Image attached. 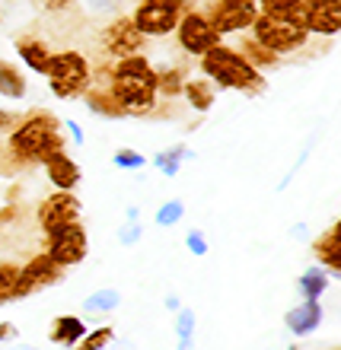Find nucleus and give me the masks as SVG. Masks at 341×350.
<instances>
[{
  "instance_id": "44",
  "label": "nucleus",
  "mask_w": 341,
  "mask_h": 350,
  "mask_svg": "<svg viewBox=\"0 0 341 350\" xmlns=\"http://www.w3.org/2000/svg\"><path fill=\"white\" fill-rule=\"evenodd\" d=\"M332 232H335V236H341V217H338V220L332 223Z\"/></svg>"
},
{
  "instance_id": "16",
  "label": "nucleus",
  "mask_w": 341,
  "mask_h": 350,
  "mask_svg": "<svg viewBox=\"0 0 341 350\" xmlns=\"http://www.w3.org/2000/svg\"><path fill=\"white\" fill-rule=\"evenodd\" d=\"M84 102H86V109H90L92 115H99V118H105V121L128 118V115H125V109L118 105V99L112 96V90L105 83H92L90 90L84 92Z\"/></svg>"
},
{
  "instance_id": "31",
  "label": "nucleus",
  "mask_w": 341,
  "mask_h": 350,
  "mask_svg": "<svg viewBox=\"0 0 341 350\" xmlns=\"http://www.w3.org/2000/svg\"><path fill=\"white\" fill-rule=\"evenodd\" d=\"M105 344H115V328H109V325H102L96 332H86V338L74 350H102Z\"/></svg>"
},
{
  "instance_id": "26",
  "label": "nucleus",
  "mask_w": 341,
  "mask_h": 350,
  "mask_svg": "<svg viewBox=\"0 0 341 350\" xmlns=\"http://www.w3.org/2000/svg\"><path fill=\"white\" fill-rule=\"evenodd\" d=\"M258 10L268 16H281V19H294L303 26V13H306V0H258Z\"/></svg>"
},
{
  "instance_id": "22",
  "label": "nucleus",
  "mask_w": 341,
  "mask_h": 350,
  "mask_svg": "<svg viewBox=\"0 0 341 350\" xmlns=\"http://www.w3.org/2000/svg\"><path fill=\"white\" fill-rule=\"evenodd\" d=\"M26 92H29V83H26V77L19 74V67L16 64H10V61H0V99H26Z\"/></svg>"
},
{
  "instance_id": "12",
  "label": "nucleus",
  "mask_w": 341,
  "mask_h": 350,
  "mask_svg": "<svg viewBox=\"0 0 341 350\" xmlns=\"http://www.w3.org/2000/svg\"><path fill=\"white\" fill-rule=\"evenodd\" d=\"M80 213H84V204H80V198L74 191H55L51 198L38 204L36 220L42 226V232H48L55 226H64V223H77Z\"/></svg>"
},
{
  "instance_id": "35",
  "label": "nucleus",
  "mask_w": 341,
  "mask_h": 350,
  "mask_svg": "<svg viewBox=\"0 0 341 350\" xmlns=\"http://www.w3.org/2000/svg\"><path fill=\"white\" fill-rule=\"evenodd\" d=\"M144 239V226H140V223H125V226H121L118 230V242L121 245H138V242Z\"/></svg>"
},
{
  "instance_id": "34",
  "label": "nucleus",
  "mask_w": 341,
  "mask_h": 350,
  "mask_svg": "<svg viewBox=\"0 0 341 350\" xmlns=\"http://www.w3.org/2000/svg\"><path fill=\"white\" fill-rule=\"evenodd\" d=\"M185 249L192 252L194 258H204L211 245H207V239H204V232H201V230H188V232H185Z\"/></svg>"
},
{
  "instance_id": "21",
  "label": "nucleus",
  "mask_w": 341,
  "mask_h": 350,
  "mask_svg": "<svg viewBox=\"0 0 341 350\" xmlns=\"http://www.w3.org/2000/svg\"><path fill=\"white\" fill-rule=\"evenodd\" d=\"M313 255L329 274H341V236H335L332 230L313 242Z\"/></svg>"
},
{
  "instance_id": "33",
  "label": "nucleus",
  "mask_w": 341,
  "mask_h": 350,
  "mask_svg": "<svg viewBox=\"0 0 341 350\" xmlns=\"http://www.w3.org/2000/svg\"><path fill=\"white\" fill-rule=\"evenodd\" d=\"M84 7L90 16H118L121 0H84Z\"/></svg>"
},
{
  "instance_id": "43",
  "label": "nucleus",
  "mask_w": 341,
  "mask_h": 350,
  "mask_svg": "<svg viewBox=\"0 0 341 350\" xmlns=\"http://www.w3.org/2000/svg\"><path fill=\"white\" fill-rule=\"evenodd\" d=\"M10 350H38V347H36V344H16V341H13V347H10Z\"/></svg>"
},
{
  "instance_id": "9",
  "label": "nucleus",
  "mask_w": 341,
  "mask_h": 350,
  "mask_svg": "<svg viewBox=\"0 0 341 350\" xmlns=\"http://www.w3.org/2000/svg\"><path fill=\"white\" fill-rule=\"evenodd\" d=\"M262 13L258 10V0H211L204 7V16L211 19V26L227 36H240V32H249V26L255 23V16Z\"/></svg>"
},
{
  "instance_id": "20",
  "label": "nucleus",
  "mask_w": 341,
  "mask_h": 350,
  "mask_svg": "<svg viewBox=\"0 0 341 350\" xmlns=\"http://www.w3.org/2000/svg\"><path fill=\"white\" fill-rule=\"evenodd\" d=\"M185 159H194V150L185 147V144H173V147L160 150L157 157H153V169H157V172H163L166 178H179Z\"/></svg>"
},
{
  "instance_id": "19",
  "label": "nucleus",
  "mask_w": 341,
  "mask_h": 350,
  "mask_svg": "<svg viewBox=\"0 0 341 350\" xmlns=\"http://www.w3.org/2000/svg\"><path fill=\"white\" fill-rule=\"evenodd\" d=\"M182 99L192 105L194 111H211L217 102V86L207 77H188L182 86Z\"/></svg>"
},
{
  "instance_id": "6",
  "label": "nucleus",
  "mask_w": 341,
  "mask_h": 350,
  "mask_svg": "<svg viewBox=\"0 0 341 350\" xmlns=\"http://www.w3.org/2000/svg\"><path fill=\"white\" fill-rule=\"evenodd\" d=\"M185 10H192L188 0H138V7L131 10V19L147 38H169Z\"/></svg>"
},
{
  "instance_id": "29",
  "label": "nucleus",
  "mask_w": 341,
  "mask_h": 350,
  "mask_svg": "<svg viewBox=\"0 0 341 350\" xmlns=\"http://www.w3.org/2000/svg\"><path fill=\"white\" fill-rule=\"evenodd\" d=\"M185 217V204L182 201H166L160 204L157 213H153V223L157 226H163V230H169V226H179V220Z\"/></svg>"
},
{
  "instance_id": "18",
  "label": "nucleus",
  "mask_w": 341,
  "mask_h": 350,
  "mask_svg": "<svg viewBox=\"0 0 341 350\" xmlns=\"http://www.w3.org/2000/svg\"><path fill=\"white\" fill-rule=\"evenodd\" d=\"M48 338H51L55 344H61L64 350H74L77 344L86 338V322L80 319V315H58Z\"/></svg>"
},
{
  "instance_id": "32",
  "label": "nucleus",
  "mask_w": 341,
  "mask_h": 350,
  "mask_svg": "<svg viewBox=\"0 0 341 350\" xmlns=\"http://www.w3.org/2000/svg\"><path fill=\"white\" fill-rule=\"evenodd\" d=\"M112 163L118 169H144L147 166V157L144 153H138V150H131V147H121V150H115V157H112Z\"/></svg>"
},
{
  "instance_id": "5",
  "label": "nucleus",
  "mask_w": 341,
  "mask_h": 350,
  "mask_svg": "<svg viewBox=\"0 0 341 350\" xmlns=\"http://www.w3.org/2000/svg\"><path fill=\"white\" fill-rule=\"evenodd\" d=\"M249 36L277 57L296 55V51H303V48L313 42V36L306 32V26H300L294 19L268 16V13H258L255 23L249 26Z\"/></svg>"
},
{
  "instance_id": "41",
  "label": "nucleus",
  "mask_w": 341,
  "mask_h": 350,
  "mask_svg": "<svg viewBox=\"0 0 341 350\" xmlns=\"http://www.w3.org/2000/svg\"><path fill=\"white\" fill-rule=\"evenodd\" d=\"M163 306H166L169 312H179V309H182V303H179V296H175V293H166V299H163Z\"/></svg>"
},
{
  "instance_id": "36",
  "label": "nucleus",
  "mask_w": 341,
  "mask_h": 350,
  "mask_svg": "<svg viewBox=\"0 0 341 350\" xmlns=\"http://www.w3.org/2000/svg\"><path fill=\"white\" fill-rule=\"evenodd\" d=\"M19 118H23V115H16V111L0 109V134H10V131L19 124Z\"/></svg>"
},
{
  "instance_id": "14",
  "label": "nucleus",
  "mask_w": 341,
  "mask_h": 350,
  "mask_svg": "<svg viewBox=\"0 0 341 350\" xmlns=\"http://www.w3.org/2000/svg\"><path fill=\"white\" fill-rule=\"evenodd\" d=\"M42 166H45L48 182L55 185L58 191H74L80 178H84V169L77 166L74 157H67V150H55L51 157H45Z\"/></svg>"
},
{
  "instance_id": "27",
  "label": "nucleus",
  "mask_w": 341,
  "mask_h": 350,
  "mask_svg": "<svg viewBox=\"0 0 341 350\" xmlns=\"http://www.w3.org/2000/svg\"><path fill=\"white\" fill-rule=\"evenodd\" d=\"M240 36H242V38H240V45H236V48H240L242 55L249 57V61L258 67V70H271V67H277V64H281V57H277V55H271L268 48H262V45H258V42L249 36V32H240Z\"/></svg>"
},
{
  "instance_id": "39",
  "label": "nucleus",
  "mask_w": 341,
  "mask_h": 350,
  "mask_svg": "<svg viewBox=\"0 0 341 350\" xmlns=\"http://www.w3.org/2000/svg\"><path fill=\"white\" fill-rule=\"evenodd\" d=\"M16 334H19V328L13 322H0V344H13Z\"/></svg>"
},
{
  "instance_id": "28",
  "label": "nucleus",
  "mask_w": 341,
  "mask_h": 350,
  "mask_svg": "<svg viewBox=\"0 0 341 350\" xmlns=\"http://www.w3.org/2000/svg\"><path fill=\"white\" fill-rule=\"evenodd\" d=\"M194 328H198V315L194 309H179L175 312V344L179 350H194Z\"/></svg>"
},
{
  "instance_id": "37",
  "label": "nucleus",
  "mask_w": 341,
  "mask_h": 350,
  "mask_svg": "<svg viewBox=\"0 0 341 350\" xmlns=\"http://www.w3.org/2000/svg\"><path fill=\"white\" fill-rule=\"evenodd\" d=\"M61 124H64V128L71 131V140H74L77 147H84V144H86V134H84V128H80V124H77L74 118H64V121H61Z\"/></svg>"
},
{
  "instance_id": "24",
  "label": "nucleus",
  "mask_w": 341,
  "mask_h": 350,
  "mask_svg": "<svg viewBox=\"0 0 341 350\" xmlns=\"http://www.w3.org/2000/svg\"><path fill=\"white\" fill-rule=\"evenodd\" d=\"M121 306V293L115 286H102V290H92L84 299V315H109Z\"/></svg>"
},
{
  "instance_id": "8",
  "label": "nucleus",
  "mask_w": 341,
  "mask_h": 350,
  "mask_svg": "<svg viewBox=\"0 0 341 350\" xmlns=\"http://www.w3.org/2000/svg\"><path fill=\"white\" fill-rule=\"evenodd\" d=\"M150 38L138 29V23L131 19V13H118L112 16L105 26H102L99 45L102 51L109 55V61H118V57H131V55H144Z\"/></svg>"
},
{
  "instance_id": "40",
  "label": "nucleus",
  "mask_w": 341,
  "mask_h": 350,
  "mask_svg": "<svg viewBox=\"0 0 341 350\" xmlns=\"http://www.w3.org/2000/svg\"><path fill=\"white\" fill-rule=\"evenodd\" d=\"M290 236H294L296 242H310V226H306V223H294V226H290Z\"/></svg>"
},
{
  "instance_id": "7",
  "label": "nucleus",
  "mask_w": 341,
  "mask_h": 350,
  "mask_svg": "<svg viewBox=\"0 0 341 350\" xmlns=\"http://www.w3.org/2000/svg\"><path fill=\"white\" fill-rule=\"evenodd\" d=\"M173 36H175L179 51H182V55H188V57H194V61H198L204 51H211L214 45H220V42H223V36L211 26V19L204 16V10H198V7L185 10Z\"/></svg>"
},
{
  "instance_id": "13",
  "label": "nucleus",
  "mask_w": 341,
  "mask_h": 350,
  "mask_svg": "<svg viewBox=\"0 0 341 350\" xmlns=\"http://www.w3.org/2000/svg\"><path fill=\"white\" fill-rule=\"evenodd\" d=\"M303 26L313 38L341 36V0H306Z\"/></svg>"
},
{
  "instance_id": "15",
  "label": "nucleus",
  "mask_w": 341,
  "mask_h": 350,
  "mask_svg": "<svg viewBox=\"0 0 341 350\" xmlns=\"http://www.w3.org/2000/svg\"><path fill=\"white\" fill-rule=\"evenodd\" d=\"M325 312H323V303L319 299H303L300 306H294V309H287L284 315V328L294 338H306V334H313L319 325H323Z\"/></svg>"
},
{
  "instance_id": "2",
  "label": "nucleus",
  "mask_w": 341,
  "mask_h": 350,
  "mask_svg": "<svg viewBox=\"0 0 341 350\" xmlns=\"http://www.w3.org/2000/svg\"><path fill=\"white\" fill-rule=\"evenodd\" d=\"M61 118L48 109H36L23 115L19 124L7 134V153L19 166H38L51 157L55 150H64V134H61Z\"/></svg>"
},
{
  "instance_id": "4",
  "label": "nucleus",
  "mask_w": 341,
  "mask_h": 350,
  "mask_svg": "<svg viewBox=\"0 0 341 350\" xmlns=\"http://www.w3.org/2000/svg\"><path fill=\"white\" fill-rule=\"evenodd\" d=\"M45 80L51 96L58 99H84V92L92 86V64L86 61L84 51L61 48V51H51Z\"/></svg>"
},
{
  "instance_id": "38",
  "label": "nucleus",
  "mask_w": 341,
  "mask_h": 350,
  "mask_svg": "<svg viewBox=\"0 0 341 350\" xmlns=\"http://www.w3.org/2000/svg\"><path fill=\"white\" fill-rule=\"evenodd\" d=\"M48 13H67V10L74 7V0H38Z\"/></svg>"
},
{
  "instance_id": "3",
  "label": "nucleus",
  "mask_w": 341,
  "mask_h": 350,
  "mask_svg": "<svg viewBox=\"0 0 341 350\" xmlns=\"http://www.w3.org/2000/svg\"><path fill=\"white\" fill-rule=\"evenodd\" d=\"M198 70L217 90H233V92H242V96H262L268 90L265 70H258L240 48L227 45V42L214 45L211 51H204L198 57Z\"/></svg>"
},
{
  "instance_id": "47",
  "label": "nucleus",
  "mask_w": 341,
  "mask_h": 350,
  "mask_svg": "<svg viewBox=\"0 0 341 350\" xmlns=\"http://www.w3.org/2000/svg\"><path fill=\"white\" fill-rule=\"evenodd\" d=\"M134 3H138V0H134Z\"/></svg>"
},
{
  "instance_id": "45",
  "label": "nucleus",
  "mask_w": 341,
  "mask_h": 350,
  "mask_svg": "<svg viewBox=\"0 0 341 350\" xmlns=\"http://www.w3.org/2000/svg\"><path fill=\"white\" fill-rule=\"evenodd\" d=\"M102 350H125V347H112V344H105V347H102Z\"/></svg>"
},
{
  "instance_id": "25",
  "label": "nucleus",
  "mask_w": 341,
  "mask_h": 350,
  "mask_svg": "<svg viewBox=\"0 0 341 350\" xmlns=\"http://www.w3.org/2000/svg\"><path fill=\"white\" fill-rule=\"evenodd\" d=\"M157 80H160V99H175L182 96V86L188 80V70L179 64H169V67H157Z\"/></svg>"
},
{
  "instance_id": "17",
  "label": "nucleus",
  "mask_w": 341,
  "mask_h": 350,
  "mask_svg": "<svg viewBox=\"0 0 341 350\" xmlns=\"http://www.w3.org/2000/svg\"><path fill=\"white\" fill-rule=\"evenodd\" d=\"M16 55H19V61L32 70V74L45 77L48 61H51V48H48L42 38H29V36L16 38Z\"/></svg>"
},
{
  "instance_id": "11",
  "label": "nucleus",
  "mask_w": 341,
  "mask_h": 350,
  "mask_svg": "<svg viewBox=\"0 0 341 350\" xmlns=\"http://www.w3.org/2000/svg\"><path fill=\"white\" fill-rule=\"evenodd\" d=\"M67 267L58 265L48 252L36 255L32 261H26V267H19V286H16V299L23 296H32L38 290H45V286H55L61 284V277H64Z\"/></svg>"
},
{
  "instance_id": "23",
  "label": "nucleus",
  "mask_w": 341,
  "mask_h": 350,
  "mask_svg": "<svg viewBox=\"0 0 341 350\" xmlns=\"http://www.w3.org/2000/svg\"><path fill=\"white\" fill-rule=\"evenodd\" d=\"M325 290H329V271H325L323 265L306 267L303 274L296 277V293H300V299H323Z\"/></svg>"
},
{
  "instance_id": "10",
  "label": "nucleus",
  "mask_w": 341,
  "mask_h": 350,
  "mask_svg": "<svg viewBox=\"0 0 341 350\" xmlns=\"http://www.w3.org/2000/svg\"><path fill=\"white\" fill-rule=\"evenodd\" d=\"M45 252L58 261L61 267H74L86 258L90 252V236H86L84 223H64V226H55V230L45 232Z\"/></svg>"
},
{
  "instance_id": "1",
  "label": "nucleus",
  "mask_w": 341,
  "mask_h": 350,
  "mask_svg": "<svg viewBox=\"0 0 341 350\" xmlns=\"http://www.w3.org/2000/svg\"><path fill=\"white\" fill-rule=\"evenodd\" d=\"M105 86L112 90V96L118 99V105L125 109L128 118H147L157 111L160 99V80L157 67L150 64L147 55H131L118 57L109 64V80Z\"/></svg>"
},
{
  "instance_id": "42",
  "label": "nucleus",
  "mask_w": 341,
  "mask_h": 350,
  "mask_svg": "<svg viewBox=\"0 0 341 350\" xmlns=\"http://www.w3.org/2000/svg\"><path fill=\"white\" fill-rule=\"evenodd\" d=\"M128 223H140V211H138V207H128Z\"/></svg>"
},
{
  "instance_id": "30",
  "label": "nucleus",
  "mask_w": 341,
  "mask_h": 350,
  "mask_svg": "<svg viewBox=\"0 0 341 350\" xmlns=\"http://www.w3.org/2000/svg\"><path fill=\"white\" fill-rule=\"evenodd\" d=\"M16 286H19V267L16 265H0V303L16 299Z\"/></svg>"
},
{
  "instance_id": "46",
  "label": "nucleus",
  "mask_w": 341,
  "mask_h": 350,
  "mask_svg": "<svg viewBox=\"0 0 341 350\" xmlns=\"http://www.w3.org/2000/svg\"><path fill=\"white\" fill-rule=\"evenodd\" d=\"M287 350H296V347H287Z\"/></svg>"
}]
</instances>
